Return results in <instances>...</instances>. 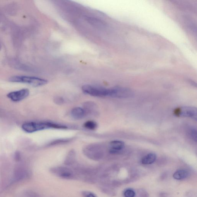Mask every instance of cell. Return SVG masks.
I'll return each instance as SVG.
<instances>
[{
    "instance_id": "1",
    "label": "cell",
    "mask_w": 197,
    "mask_h": 197,
    "mask_svg": "<svg viewBox=\"0 0 197 197\" xmlns=\"http://www.w3.org/2000/svg\"><path fill=\"white\" fill-rule=\"evenodd\" d=\"M21 128L25 132L31 133L49 129H65L67 127L46 122H30L24 123Z\"/></svg>"
},
{
    "instance_id": "2",
    "label": "cell",
    "mask_w": 197,
    "mask_h": 197,
    "mask_svg": "<svg viewBox=\"0 0 197 197\" xmlns=\"http://www.w3.org/2000/svg\"><path fill=\"white\" fill-rule=\"evenodd\" d=\"M9 81L13 83L26 84L34 87L41 86L48 83L47 80L37 77L20 76L11 77Z\"/></svg>"
},
{
    "instance_id": "3",
    "label": "cell",
    "mask_w": 197,
    "mask_h": 197,
    "mask_svg": "<svg viewBox=\"0 0 197 197\" xmlns=\"http://www.w3.org/2000/svg\"><path fill=\"white\" fill-rule=\"evenodd\" d=\"M82 90L85 94L94 97H109L110 89L93 86L90 85H85L82 87Z\"/></svg>"
},
{
    "instance_id": "4",
    "label": "cell",
    "mask_w": 197,
    "mask_h": 197,
    "mask_svg": "<svg viewBox=\"0 0 197 197\" xmlns=\"http://www.w3.org/2000/svg\"><path fill=\"white\" fill-rule=\"evenodd\" d=\"M174 113L175 115L178 117L189 118L197 121V110L196 107L183 106L176 109Z\"/></svg>"
},
{
    "instance_id": "5",
    "label": "cell",
    "mask_w": 197,
    "mask_h": 197,
    "mask_svg": "<svg viewBox=\"0 0 197 197\" xmlns=\"http://www.w3.org/2000/svg\"><path fill=\"white\" fill-rule=\"evenodd\" d=\"M51 173L57 177L66 179H73L75 177L74 173L71 169L64 167H53L50 169Z\"/></svg>"
},
{
    "instance_id": "6",
    "label": "cell",
    "mask_w": 197,
    "mask_h": 197,
    "mask_svg": "<svg viewBox=\"0 0 197 197\" xmlns=\"http://www.w3.org/2000/svg\"><path fill=\"white\" fill-rule=\"evenodd\" d=\"M30 90L27 89L10 92L8 94L7 97L13 102H17L24 100L30 95Z\"/></svg>"
},
{
    "instance_id": "7",
    "label": "cell",
    "mask_w": 197,
    "mask_h": 197,
    "mask_svg": "<svg viewBox=\"0 0 197 197\" xmlns=\"http://www.w3.org/2000/svg\"><path fill=\"white\" fill-rule=\"evenodd\" d=\"M110 145L111 147L110 152L112 154L119 153L125 147L124 142L119 140H113L111 142Z\"/></svg>"
},
{
    "instance_id": "8",
    "label": "cell",
    "mask_w": 197,
    "mask_h": 197,
    "mask_svg": "<svg viewBox=\"0 0 197 197\" xmlns=\"http://www.w3.org/2000/svg\"><path fill=\"white\" fill-rule=\"evenodd\" d=\"M85 112L82 108L76 107L74 108L71 111L72 116L74 119L79 120L83 119L85 117Z\"/></svg>"
},
{
    "instance_id": "9",
    "label": "cell",
    "mask_w": 197,
    "mask_h": 197,
    "mask_svg": "<svg viewBox=\"0 0 197 197\" xmlns=\"http://www.w3.org/2000/svg\"><path fill=\"white\" fill-rule=\"evenodd\" d=\"M156 159V156L155 154L150 153L143 157L141 160V163L145 165L154 163Z\"/></svg>"
},
{
    "instance_id": "10",
    "label": "cell",
    "mask_w": 197,
    "mask_h": 197,
    "mask_svg": "<svg viewBox=\"0 0 197 197\" xmlns=\"http://www.w3.org/2000/svg\"><path fill=\"white\" fill-rule=\"evenodd\" d=\"M188 172L185 170H178L173 174V178L175 179L181 180L186 178L188 176Z\"/></svg>"
},
{
    "instance_id": "11",
    "label": "cell",
    "mask_w": 197,
    "mask_h": 197,
    "mask_svg": "<svg viewBox=\"0 0 197 197\" xmlns=\"http://www.w3.org/2000/svg\"><path fill=\"white\" fill-rule=\"evenodd\" d=\"M84 126L87 129L93 130L96 128L97 123L93 121H87L84 124Z\"/></svg>"
},
{
    "instance_id": "12",
    "label": "cell",
    "mask_w": 197,
    "mask_h": 197,
    "mask_svg": "<svg viewBox=\"0 0 197 197\" xmlns=\"http://www.w3.org/2000/svg\"><path fill=\"white\" fill-rule=\"evenodd\" d=\"M27 176V173L25 171L20 170L15 171L14 174L15 179L17 180H20L23 179Z\"/></svg>"
},
{
    "instance_id": "13",
    "label": "cell",
    "mask_w": 197,
    "mask_h": 197,
    "mask_svg": "<svg viewBox=\"0 0 197 197\" xmlns=\"http://www.w3.org/2000/svg\"><path fill=\"white\" fill-rule=\"evenodd\" d=\"M22 197H41L38 194L35 192L28 190L25 191L22 194Z\"/></svg>"
},
{
    "instance_id": "14",
    "label": "cell",
    "mask_w": 197,
    "mask_h": 197,
    "mask_svg": "<svg viewBox=\"0 0 197 197\" xmlns=\"http://www.w3.org/2000/svg\"><path fill=\"white\" fill-rule=\"evenodd\" d=\"M190 136L192 139L195 142L197 141V130L195 128H192L190 130L189 132Z\"/></svg>"
},
{
    "instance_id": "15",
    "label": "cell",
    "mask_w": 197,
    "mask_h": 197,
    "mask_svg": "<svg viewBox=\"0 0 197 197\" xmlns=\"http://www.w3.org/2000/svg\"><path fill=\"white\" fill-rule=\"evenodd\" d=\"M81 194L83 197H97L95 194L90 191H84L82 192Z\"/></svg>"
},
{
    "instance_id": "16",
    "label": "cell",
    "mask_w": 197,
    "mask_h": 197,
    "mask_svg": "<svg viewBox=\"0 0 197 197\" xmlns=\"http://www.w3.org/2000/svg\"><path fill=\"white\" fill-rule=\"evenodd\" d=\"M124 196L125 197H134L135 193L133 190L128 189L124 192Z\"/></svg>"
},
{
    "instance_id": "17",
    "label": "cell",
    "mask_w": 197,
    "mask_h": 197,
    "mask_svg": "<svg viewBox=\"0 0 197 197\" xmlns=\"http://www.w3.org/2000/svg\"><path fill=\"white\" fill-rule=\"evenodd\" d=\"M20 155L19 153H16L15 155V159L16 161H19L20 159Z\"/></svg>"
}]
</instances>
